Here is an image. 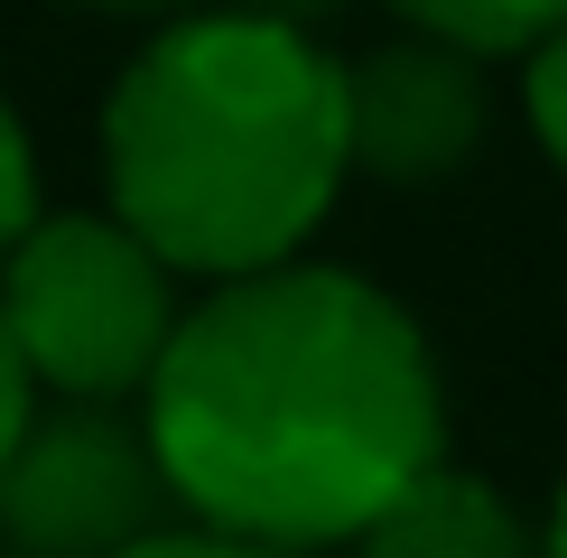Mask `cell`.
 <instances>
[{
    "label": "cell",
    "mask_w": 567,
    "mask_h": 558,
    "mask_svg": "<svg viewBox=\"0 0 567 558\" xmlns=\"http://www.w3.org/2000/svg\"><path fill=\"white\" fill-rule=\"evenodd\" d=\"M363 558H549V530H530L512 494H493L484 475H465V465H429L419 484H400V494L363 521Z\"/></svg>",
    "instance_id": "6"
},
{
    "label": "cell",
    "mask_w": 567,
    "mask_h": 558,
    "mask_svg": "<svg viewBox=\"0 0 567 558\" xmlns=\"http://www.w3.org/2000/svg\"><path fill=\"white\" fill-rule=\"evenodd\" d=\"M168 503L150 418H122V401H65L56 418H29L0 465V558H122Z\"/></svg>",
    "instance_id": "4"
},
{
    "label": "cell",
    "mask_w": 567,
    "mask_h": 558,
    "mask_svg": "<svg viewBox=\"0 0 567 558\" xmlns=\"http://www.w3.org/2000/svg\"><path fill=\"white\" fill-rule=\"evenodd\" d=\"M410 29H429L465 56H530L539 38L567 19V0H391Z\"/></svg>",
    "instance_id": "7"
},
{
    "label": "cell",
    "mask_w": 567,
    "mask_h": 558,
    "mask_svg": "<svg viewBox=\"0 0 567 558\" xmlns=\"http://www.w3.org/2000/svg\"><path fill=\"white\" fill-rule=\"evenodd\" d=\"M29 224H38V149H29V131H19V112L0 103V251Z\"/></svg>",
    "instance_id": "9"
},
{
    "label": "cell",
    "mask_w": 567,
    "mask_h": 558,
    "mask_svg": "<svg viewBox=\"0 0 567 558\" xmlns=\"http://www.w3.org/2000/svg\"><path fill=\"white\" fill-rule=\"evenodd\" d=\"M112 215L177 270L243 279L298 261L353 177L344 65L261 10L158 29L103 103Z\"/></svg>",
    "instance_id": "2"
},
{
    "label": "cell",
    "mask_w": 567,
    "mask_h": 558,
    "mask_svg": "<svg viewBox=\"0 0 567 558\" xmlns=\"http://www.w3.org/2000/svg\"><path fill=\"white\" fill-rule=\"evenodd\" d=\"M75 10H122V19H140V10H177V0H75Z\"/></svg>",
    "instance_id": "13"
},
{
    "label": "cell",
    "mask_w": 567,
    "mask_h": 558,
    "mask_svg": "<svg viewBox=\"0 0 567 558\" xmlns=\"http://www.w3.org/2000/svg\"><path fill=\"white\" fill-rule=\"evenodd\" d=\"M549 558H567V494H558V512H549Z\"/></svg>",
    "instance_id": "14"
},
{
    "label": "cell",
    "mask_w": 567,
    "mask_h": 558,
    "mask_svg": "<svg viewBox=\"0 0 567 558\" xmlns=\"http://www.w3.org/2000/svg\"><path fill=\"white\" fill-rule=\"evenodd\" d=\"M122 558H289V549H270V540H243V530L196 521V530H150V540H131Z\"/></svg>",
    "instance_id": "10"
},
{
    "label": "cell",
    "mask_w": 567,
    "mask_h": 558,
    "mask_svg": "<svg viewBox=\"0 0 567 558\" xmlns=\"http://www.w3.org/2000/svg\"><path fill=\"white\" fill-rule=\"evenodd\" d=\"M29 418H38V372H29V354H19L10 317H0V465H10V447L29 437Z\"/></svg>",
    "instance_id": "11"
},
{
    "label": "cell",
    "mask_w": 567,
    "mask_h": 558,
    "mask_svg": "<svg viewBox=\"0 0 567 558\" xmlns=\"http://www.w3.org/2000/svg\"><path fill=\"white\" fill-rule=\"evenodd\" d=\"M233 10H261V19H289V29H317V19H336L344 0H233Z\"/></svg>",
    "instance_id": "12"
},
{
    "label": "cell",
    "mask_w": 567,
    "mask_h": 558,
    "mask_svg": "<svg viewBox=\"0 0 567 558\" xmlns=\"http://www.w3.org/2000/svg\"><path fill=\"white\" fill-rule=\"evenodd\" d=\"M522 103H530V131H539V149L567 168V19L549 38L530 46V75H522Z\"/></svg>",
    "instance_id": "8"
},
{
    "label": "cell",
    "mask_w": 567,
    "mask_h": 558,
    "mask_svg": "<svg viewBox=\"0 0 567 558\" xmlns=\"http://www.w3.org/2000/svg\"><path fill=\"white\" fill-rule=\"evenodd\" d=\"M140 418L196 521L289 558L363 540L372 512L446 456V391L419 317L326 261L243 270L186 308Z\"/></svg>",
    "instance_id": "1"
},
{
    "label": "cell",
    "mask_w": 567,
    "mask_h": 558,
    "mask_svg": "<svg viewBox=\"0 0 567 558\" xmlns=\"http://www.w3.org/2000/svg\"><path fill=\"white\" fill-rule=\"evenodd\" d=\"M344 112H353V168L382 186H437L484 149V56L446 46L429 29L372 46L344 65Z\"/></svg>",
    "instance_id": "5"
},
{
    "label": "cell",
    "mask_w": 567,
    "mask_h": 558,
    "mask_svg": "<svg viewBox=\"0 0 567 558\" xmlns=\"http://www.w3.org/2000/svg\"><path fill=\"white\" fill-rule=\"evenodd\" d=\"M0 317L38 391L56 401H140L177 335V261L122 215H38L0 251Z\"/></svg>",
    "instance_id": "3"
}]
</instances>
